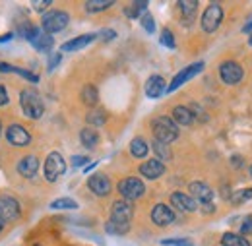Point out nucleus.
<instances>
[{"label":"nucleus","instance_id":"nucleus-17","mask_svg":"<svg viewBox=\"0 0 252 246\" xmlns=\"http://www.w3.org/2000/svg\"><path fill=\"white\" fill-rule=\"evenodd\" d=\"M163 173H165V165L159 159H150V161H146V163L140 165V175L146 177V179H150V181L159 179Z\"/></svg>","mask_w":252,"mask_h":246},{"label":"nucleus","instance_id":"nucleus-13","mask_svg":"<svg viewBox=\"0 0 252 246\" xmlns=\"http://www.w3.org/2000/svg\"><path fill=\"white\" fill-rule=\"evenodd\" d=\"M171 204H173L179 212H187V214L198 210V202H196L192 196L183 194V192H173V194H171Z\"/></svg>","mask_w":252,"mask_h":246},{"label":"nucleus","instance_id":"nucleus-3","mask_svg":"<svg viewBox=\"0 0 252 246\" xmlns=\"http://www.w3.org/2000/svg\"><path fill=\"white\" fill-rule=\"evenodd\" d=\"M70 22V16L64 12V10H51V12H45L43 20H41V26H43V31L53 35V33H61V31L66 30Z\"/></svg>","mask_w":252,"mask_h":246},{"label":"nucleus","instance_id":"nucleus-47","mask_svg":"<svg viewBox=\"0 0 252 246\" xmlns=\"http://www.w3.org/2000/svg\"><path fill=\"white\" fill-rule=\"evenodd\" d=\"M251 173H252V167H251Z\"/></svg>","mask_w":252,"mask_h":246},{"label":"nucleus","instance_id":"nucleus-39","mask_svg":"<svg viewBox=\"0 0 252 246\" xmlns=\"http://www.w3.org/2000/svg\"><path fill=\"white\" fill-rule=\"evenodd\" d=\"M241 235L245 237V235H252V217H247L245 221H243V225H241Z\"/></svg>","mask_w":252,"mask_h":246},{"label":"nucleus","instance_id":"nucleus-10","mask_svg":"<svg viewBox=\"0 0 252 246\" xmlns=\"http://www.w3.org/2000/svg\"><path fill=\"white\" fill-rule=\"evenodd\" d=\"M134 215V206L128 200H119L111 208V221L119 225H130V219Z\"/></svg>","mask_w":252,"mask_h":246},{"label":"nucleus","instance_id":"nucleus-14","mask_svg":"<svg viewBox=\"0 0 252 246\" xmlns=\"http://www.w3.org/2000/svg\"><path fill=\"white\" fill-rule=\"evenodd\" d=\"M0 212L4 221H16L20 217V204L12 196H2L0 198Z\"/></svg>","mask_w":252,"mask_h":246},{"label":"nucleus","instance_id":"nucleus-12","mask_svg":"<svg viewBox=\"0 0 252 246\" xmlns=\"http://www.w3.org/2000/svg\"><path fill=\"white\" fill-rule=\"evenodd\" d=\"M6 140H8L12 146L22 148V146H28V144L32 142V136H30V132H28L24 126L12 124V126L8 128V132H6Z\"/></svg>","mask_w":252,"mask_h":246},{"label":"nucleus","instance_id":"nucleus-42","mask_svg":"<svg viewBox=\"0 0 252 246\" xmlns=\"http://www.w3.org/2000/svg\"><path fill=\"white\" fill-rule=\"evenodd\" d=\"M59 62H61V55H53V57H51V62H49V70H55Z\"/></svg>","mask_w":252,"mask_h":246},{"label":"nucleus","instance_id":"nucleus-28","mask_svg":"<svg viewBox=\"0 0 252 246\" xmlns=\"http://www.w3.org/2000/svg\"><path fill=\"white\" fill-rule=\"evenodd\" d=\"M82 101H84V105H88V107L94 109L95 105H97V101H99L97 88H95V86H86V88L82 90Z\"/></svg>","mask_w":252,"mask_h":246},{"label":"nucleus","instance_id":"nucleus-37","mask_svg":"<svg viewBox=\"0 0 252 246\" xmlns=\"http://www.w3.org/2000/svg\"><path fill=\"white\" fill-rule=\"evenodd\" d=\"M161 245L163 246H192L190 241H185V239H165V241H161Z\"/></svg>","mask_w":252,"mask_h":246},{"label":"nucleus","instance_id":"nucleus-26","mask_svg":"<svg viewBox=\"0 0 252 246\" xmlns=\"http://www.w3.org/2000/svg\"><path fill=\"white\" fill-rule=\"evenodd\" d=\"M86 121L92 124V126H103V124L107 123V113H105L101 107H94V109L88 113Z\"/></svg>","mask_w":252,"mask_h":246},{"label":"nucleus","instance_id":"nucleus-38","mask_svg":"<svg viewBox=\"0 0 252 246\" xmlns=\"http://www.w3.org/2000/svg\"><path fill=\"white\" fill-rule=\"evenodd\" d=\"M70 163H72L74 169H78V167H84V165L88 163V157H86V155H74Z\"/></svg>","mask_w":252,"mask_h":246},{"label":"nucleus","instance_id":"nucleus-45","mask_svg":"<svg viewBox=\"0 0 252 246\" xmlns=\"http://www.w3.org/2000/svg\"><path fill=\"white\" fill-rule=\"evenodd\" d=\"M4 229V217H2V212H0V231Z\"/></svg>","mask_w":252,"mask_h":246},{"label":"nucleus","instance_id":"nucleus-29","mask_svg":"<svg viewBox=\"0 0 252 246\" xmlns=\"http://www.w3.org/2000/svg\"><path fill=\"white\" fill-rule=\"evenodd\" d=\"M146 10H148V2H130L125 6V14L132 20L138 18L140 14H146Z\"/></svg>","mask_w":252,"mask_h":246},{"label":"nucleus","instance_id":"nucleus-18","mask_svg":"<svg viewBox=\"0 0 252 246\" xmlns=\"http://www.w3.org/2000/svg\"><path fill=\"white\" fill-rule=\"evenodd\" d=\"M39 171V157L37 155H28L18 163V173L26 179H33Z\"/></svg>","mask_w":252,"mask_h":246},{"label":"nucleus","instance_id":"nucleus-22","mask_svg":"<svg viewBox=\"0 0 252 246\" xmlns=\"http://www.w3.org/2000/svg\"><path fill=\"white\" fill-rule=\"evenodd\" d=\"M179 8H181V12H183V22H185V26H190V24L194 22V14H196V10H198V2H196V0H183V2H179Z\"/></svg>","mask_w":252,"mask_h":246},{"label":"nucleus","instance_id":"nucleus-25","mask_svg":"<svg viewBox=\"0 0 252 246\" xmlns=\"http://www.w3.org/2000/svg\"><path fill=\"white\" fill-rule=\"evenodd\" d=\"M150 152V146L146 144V140H142V138H134L132 142H130V154L134 155V157H138V159H142V157H146Z\"/></svg>","mask_w":252,"mask_h":246},{"label":"nucleus","instance_id":"nucleus-43","mask_svg":"<svg viewBox=\"0 0 252 246\" xmlns=\"http://www.w3.org/2000/svg\"><path fill=\"white\" fill-rule=\"evenodd\" d=\"M51 6V2H33V8L35 10H45V8H49Z\"/></svg>","mask_w":252,"mask_h":246},{"label":"nucleus","instance_id":"nucleus-40","mask_svg":"<svg viewBox=\"0 0 252 246\" xmlns=\"http://www.w3.org/2000/svg\"><path fill=\"white\" fill-rule=\"evenodd\" d=\"M97 37H99L101 41H105V43H107V41L115 39V37H117V33H115V31H111V30H103L101 33H99V35H97Z\"/></svg>","mask_w":252,"mask_h":246},{"label":"nucleus","instance_id":"nucleus-35","mask_svg":"<svg viewBox=\"0 0 252 246\" xmlns=\"http://www.w3.org/2000/svg\"><path fill=\"white\" fill-rule=\"evenodd\" d=\"M161 45H165L167 49H175V47H177V45H175V37H173V33L169 30L161 31Z\"/></svg>","mask_w":252,"mask_h":246},{"label":"nucleus","instance_id":"nucleus-6","mask_svg":"<svg viewBox=\"0 0 252 246\" xmlns=\"http://www.w3.org/2000/svg\"><path fill=\"white\" fill-rule=\"evenodd\" d=\"M221 22H223V8L218 2H214L202 14V30L206 33H214V31L220 30Z\"/></svg>","mask_w":252,"mask_h":246},{"label":"nucleus","instance_id":"nucleus-41","mask_svg":"<svg viewBox=\"0 0 252 246\" xmlns=\"http://www.w3.org/2000/svg\"><path fill=\"white\" fill-rule=\"evenodd\" d=\"M8 101H10V99H8V92H6V88H2V86H0V107H2V105H8Z\"/></svg>","mask_w":252,"mask_h":246},{"label":"nucleus","instance_id":"nucleus-27","mask_svg":"<svg viewBox=\"0 0 252 246\" xmlns=\"http://www.w3.org/2000/svg\"><path fill=\"white\" fill-rule=\"evenodd\" d=\"M221 245L223 246H251V243L243 237V235H235V233H225L221 237Z\"/></svg>","mask_w":252,"mask_h":246},{"label":"nucleus","instance_id":"nucleus-5","mask_svg":"<svg viewBox=\"0 0 252 246\" xmlns=\"http://www.w3.org/2000/svg\"><path fill=\"white\" fill-rule=\"evenodd\" d=\"M119 192H121V196H123L125 200L134 202V200H138V198L144 196L146 184H144L140 179H136V177H126V179H123V181L119 183Z\"/></svg>","mask_w":252,"mask_h":246},{"label":"nucleus","instance_id":"nucleus-24","mask_svg":"<svg viewBox=\"0 0 252 246\" xmlns=\"http://www.w3.org/2000/svg\"><path fill=\"white\" fill-rule=\"evenodd\" d=\"M80 142H82L84 148L94 150L95 146L99 144V136H97V132H95L94 128H84V130L80 132Z\"/></svg>","mask_w":252,"mask_h":246},{"label":"nucleus","instance_id":"nucleus-31","mask_svg":"<svg viewBox=\"0 0 252 246\" xmlns=\"http://www.w3.org/2000/svg\"><path fill=\"white\" fill-rule=\"evenodd\" d=\"M51 210H78V204L72 198H59L51 204Z\"/></svg>","mask_w":252,"mask_h":246},{"label":"nucleus","instance_id":"nucleus-11","mask_svg":"<svg viewBox=\"0 0 252 246\" xmlns=\"http://www.w3.org/2000/svg\"><path fill=\"white\" fill-rule=\"evenodd\" d=\"M189 188H190V196L198 202V206H210V204H214V190L206 184V183L196 181Z\"/></svg>","mask_w":252,"mask_h":246},{"label":"nucleus","instance_id":"nucleus-2","mask_svg":"<svg viewBox=\"0 0 252 246\" xmlns=\"http://www.w3.org/2000/svg\"><path fill=\"white\" fill-rule=\"evenodd\" d=\"M20 105H22V111L26 117H30L33 121L41 119L43 113H45V103L41 99V95L33 90H24L20 95Z\"/></svg>","mask_w":252,"mask_h":246},{"label":"nucleus","instance_id":"nucleus-16","mask_svg":"<svg viewBox=\"0 0 252 246\" xmlns=\"http://www.w3.org/2000/svg\"><path fill=\"white\" fill-rule=\"evenodd\" d=\"M152 221L159 227H167V225H171L175 221V212L165 204H158L152 210Z\"/></svg>","mask_w":252,"mask_h":246},{"label":"nucleus","instance_id":"nucleus-15","mask_svg":"<svg viewBox=\"0 0 252 246\" xmlns=\"http://www.w3.org/2000/svg\"><path fill=\"white\" fill-rule=\"evenodd\" d=\"M88 186H90V190L97 194V196H107L109 192H111V181H109V177L107 175H103V173H95L90 177V181H88Z\"/></svg>","mask_w":252,"mask_h":246},{"label":"nucleus","instance_id":"nucleus-23","mask_svg":"<svg viewBox=\"0 0 252 246\" xmlns=\"http://www.w3.org/2000/svg\"><path fill=\"white\" fill-rule=\"evenodd\" d=\"M0 72H4V74H10V72H14V74H20L24 80H28V82H33V84H37L39 82V76H35L33 72L30 70H22V68H16V66H10V64H0Z\"/></svg>","mask_w":252,"mask_h":246},{"label":"nucleus","instance_id":"nucleus-44","mask_svg":"<svg viewBox=\"0 0 252 246\" xmlns=\"http://www.w3.org/2000/svg\"><path fill=\"white\" fill-rule=\"evenodd\" d=\"M14 37V33H4V35H0V43H6V41H10Z\"/></svg>","mask_w":252,"mask_h":246},{"label":"nucleus","instance_id":"nucleus-4","mask_svg":"<svg viewBox=\"0 0 252 246\" xmlns=\"http://www.w3.org/2000/svg\"><path fill=\"white\" fill-rule=\"evenodd\" d=\"M20 33H22V35L32 43L37 51H51V49H53V45H55L53 35L45 33L43 30L35 28V26H32V24H28V26H26V30H20Z\"/></svg>","mask_w":252,"mask_h":246},{"label":"nucleus","instance_id":"nucleus-46","mask_svg":"<svg viewBox=\"0 0 252 246\" xmlns=\"http://www.w3.org/2000/svg\"><path fill=\"white\" fill-rule=\"evenodd\" d=\"M0 134H2V124H0Z\"/></svg>","mask_w":252,"mask_h":246},{"label":"nucleus","instance_id":"nucleus-34","mask_svg":"<svg viewBox=\"0 0 252 246\" xmlns=\"http://www.w3.org/2000/svg\"><path fill=\"white\" fill-rule=\"evenodd\" d=\"M154 152L158 154L159 159H171V150L167 144H161V142H154Z\"/></svg>","mask_w":252,"mask_h":246},{"label":"nucleus","instance_id":"nucleus-7","mask_svg":"<svg viewBox=\"0 0 252 246\" xmlns=\"http://www.w3.org/2000/svg\"><path fill=\"white\" fill-rule=\"evenodd\" d=\"M66 173V163H64L63 155L59 152L49 154L47 161H45V177L49 183H57L61 177Z\"/></svg>","mask_w":252,"mask_h":246},{"label":"nucleus","instance_id":"nucleus-33","mask_svg":"<svg viewBox=\"0 0 252 246\" xmlns=\"http://www.w3.org/2000/svg\"><path fill=\"white\" fill-rule=\"evenodd\" d=\"M252 198V188H245V190H239L233 194V204H243V202H249Z\"/></svg>","mask_w":252,"mask_h":246},{"label":"nucleus","instance_id":"nucleus-30","mask_svg":"<svg viewBox=\"0 0 252 246\" xmlns=\"http://www.w3.org/2000/svg\"><path fill=\"white\" fill-rule=\"evenodd\" d=\"M111 6H113V2H105V0H90V2H86V10L90 14H99V12H103V10L111 8Z\"/></svg>","mask_w":252,"mask_h":246},{"label":"nucleus","instance_id":"nucleus-8","mask_svg":"<svg viewBox=\"0 0 252 246\" xmlns=\"http://www.w3.org/2000/svg\"><path fill=\"white\" fill-rule=\"evenodd\" d=\"M220 78L221 82L227 84V86H237L245 78V70H243L241 64H237V62L233 61H227L220 66Z\"/></svg>","mask_w":252,"mask_h":246},{"label":"nucleus","instance_id":"nucleus-19","mask_svg":"<svg viewBox=\"0 0 252 246\" xmlns=\"http://www.w3.org/2000/svg\"><path fill=\"white\" fill-rule=\"evenodd\" d=\"M95 33H86V35H80V37H74L70 41H66L63 45V51L64 53H74V51H80L84 47H88L92 41H95Z\"/></svg>","mask_w":252,"mask_h":246},{"label":"nucleus","instance_id":"nucleus-36","mask_svg":"<svg viewBox=\"0 0 252 246\" xmlns=\"http://www.w3.org/2000/svg\"><path fill=\"white\" fill-rule=\"evenodd\" d=\"M142 28L148 31V33H154L156 31V22H154V18H152V14H144L142 16Z\"/></svg>","mask_w":252,"mask_h":246},{"label":"nucleus","instance_id":"nucleus-9","mask_svg":"<svg viewBox=\"0 0 252 246\" xmlns=\"http://www.w3.org/2000/svg\"><path fill=\"white\" fill-rule=\"evenodd\" d=\"M204 70V62H194V64H190V66H187L185 70H181L175 78H173V82L169 84V88H167V93H173L177 92L183 84H187L189 80H192L194 76H198L200 72Z\"/></svg>","mask_w":252,"mask_h":246},{"label":"nucleus","instance_id":"nucleus-1","mask_svg":"<svg viewBox=\"0 0 252 246\" xmlns=\"http://www.w3.org/2000/svg\"><path fill=\"white\" fill-rule=\"evenodd\" d=\"M152 130H154V136L156 140L161 144H173L177 138H179V126L175 124L173 119L169 117H159L152 123Z\"/></svg>","mask_w":252,"mask_h":246},{"label":"nucleus","instance_id":"nucleus-21","mask_svg":"<svg viewBox=\"0 0 252 246\" xmlns=\"http://www.w3.org/2000/svg\"><path fill=\"white\" fill-rule=\"evenodd\" d=\"M173 121L175 124L179 126H190V124L194 123V113H192V109L189 107H183V105H179V107H175L173 109Z\"/></svg>","mask_w":252,"mask_h":246},{"label":"nucleus","instance_id":"nucleus-32","mask_svg":"<svg viewBox=\"0 0 252 246\" xmlns=\"http://www.w3.org/2000/svg\"><path fill=\"white\" fill-rule=\"evenodd\" d=\"M105 229H107V233H111V235H125V233H128L130 225H119V223L109 221V223L105 225Z\"/></svg>","mask_w":252,"mask_h":246},{"label":"nucleus","instance_id":"nucleus-20","mask_svg":"<svg viewBox=\"0 0 252 246\" xmlns=\"http://www.w3.org/2000/svg\"><path fill=\"white\" fill-rule=\"evenodd\" d=\"M165 93V80L163 76H152L148 82H146V95L152 97V99H158Z\"/></svg>","mask_w":252,"mask_h":246}]
</instances>
